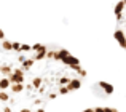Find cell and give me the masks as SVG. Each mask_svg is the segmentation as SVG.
I'll return each instance as SVG.
<instances>
[{
	"label": "cell",
	"mask_w": 126,
	"mask_h": 112,
	"mask_svg": "<svg viewBox=\"0 0 126 112\" xmlns=\"http://www.w3.org/2000/svg\"><path fill=\"white\" fill-rule=\"evenodd\" d=\"M19 51H22V53H27V51H31V45L21 43V50H19Z\"/></svg>",
	"instance_id": "19"
},
{
	"label": "cell",
	"mask_w": 126,
	"mask_h": 112,
	"mask_svg": "<svg viewBox=\"0 0 126 112\" xmlns=\"http://www.w3.org/2000/svg\"><path fill=\"white\" fill-rule=\"evenodd\" d=\"M11 50L13 51H19L21 50V43H19V42H11Z\"/></svg>",
	"instance_id": "18"
},
{
	"label": "cell",
	"mask_w": 126,
	"mask_h": 112,
	"mask_svg": "<svg viewBox=\"0 0 126 112\" xmlns=\"http://www.w3.org/2000/svg\"><path fill=\"white\" fill-rule=\"evenodd\" d=\"M70 82V78L67 77V75H62V77H59V80H58V85L59 87H67V83Z\"/></svg>",
	"instance_id": "14"
},
{
	"label": "cell",
	"mask_w": 126,
	"mask_h": 112,
	"mask_svg": "<svg viewBox=\"0 0 126 112\" xmlns=\"http://www.w3.org/2000/svg\"><path fill=\"white\" fill-rule=\"evenodd\" d=\"M125 27H126V19H125Z\"/></svg>",
	"instance_id": "31"
},
{
	"label": "cell",
	"mask_w": 126,
	"mask_h": 112,
	"mask_svg": "<svg viewBox=\"0 0 126 112\" xmlns=\"http://www.w3.org/2000/svg\"><path fill=\"white\" fill-rule=\"evenodd\" d=\"M19 112H31V109H21Z\"/></svg>",
	"instance_id": "29"
},
{
	"label": "cell",
	"mask_w": 126,
	"mask_h": 112,
	"mask_svg": "<svg viewBox=\"0 0 126 112\" xmlns=\"http://www.w3.org/2000/svg\"><path fill=\"white\" fill-rule=\"evenodd\" d=\"M94 112H104V107H93Z\"/></svg>",
	"instance_id": "24"
},
{
	"label": "cell",
	"mask_w": 126,
	"mask_h": 112,
	"mask_svg": "<svg viewBox=\"0 0 126 112\" xmlns=\"http://www.w3.org/2000/svg\"><path fill=\"white\" fill-rule=\"evenodd\" d=\"M58 98V93H49L48 94V99H56Z\"/></svg>",
	"instance_id": "23"
},
{
	"label": "cell",
	"mask_w": 126,
	"mask_h": 112,
	"mask_svg": "<svg viewBox=\"0 0 126 112\" xmlns=\"http://www.w3.org/2000/svg\"><path fill=\"white\" fill-rule=\"evenodd\" d=\"M125 11H126V5H125Z\"/></svg>",
	"instance_id": "33"
},
{
	"label": "cell",
	"mask_w": 126,
	"mask_h": 112,
	"mask_svg": "<svg viewBox=\"0 0 126 112\" xmlns=\"http://www.w3.org/2000/svg\"><path fill=\"white\" fill-rule=\"evenodd\" d=\"M61 62H62L64 66H69V67H74V66H78V64H80V59H78V58H75L74 55H70V56H67L65 59H62Z\"/></svg>",
	"instance_id": "3"
},
{
	"label": "cell",
	"mask_w": 126,
	"mask_h": 112,
	"mask_svg": "<svg viewBox=\"0 0 126 112\" xmlns=\"http://www.w3.org/2000/svg\"><path fill=\"white\" fill-rule=\"evenodd\" d=\"M24 88H26L24 83H13V85H10V90H11L13 93H22Z\"/></svg>",
	"instance_id": "9"
},
{
	"label": "cell",
	"mask_w": 126,
	"mask_h": 112,
	"mask_svg": "<svg viewBox=\"0 0 126 112\" xmlns=\"http://www.w3.org/2000/svg\"><path fill=\"white\" fill-rule=\"evenodd\" d=\"M11 72H13L11 64H2V66H0V74H2L3 77H6V78H8L10 75H11Z\"/></svg>",
	"instance_id": "6"
},
{
	"label": "cell",
	"mask_w": 126,
	"mask_h": 112,
	"mask_svg": "<svg viewBox=\"0 0 126 112\" xmlns=\"http://www.w3.org/2000/svg\"><path fill=\"white\" fill-rule=\"evenodd\" d=\"M2 48L6 51H11V42L10 40H2Z\"/></svg>",
	"instance_id": "15"
},
{
	"label": "cell",
	"mask_w": 126,
	"mask_h": 112,
	"mask_svg": "<svg viewBox=\"0 0 126 112\" xmlns=\"http://www.w3.org/2000/svg\"><path fill=\"white\" fill-rule=\"evenodd\" d=\"M2 112H11V107H5V109H3Z\"/></svg>",
	"instance_id": "28"
},
{
	"label": "cell",
	"mask_w": 126,
	"mask_h": 112,
	"mask_svg": "<svg viewBox=\"0 0 126 112\" xmlns=\"http://www.w3.org/2000/svg\"><path fill=\"white\" fill-rule=\"evenodd\" d=\"M0 101H3V103L10 101V94L6 93V91H0Z\"/></svg>",
	"instance_id": "17"
},
{
	"label": "cell",
	"mask_w": 126,
	"mask_h": 112,
	"mask_svg": "<svg viewBox=\"0 0 126 112\" xmlns=\"http://www.w3.org/2000/svg\"><path fill=\"white\" fill-rule=\"evenodd\" d=\"M0 112H2V111H0Z\"/></svg>",
	"instance_id": "34"
},
{
	"label": "cell",
	"mask_w": 126,
	"mask_h": 112,
	"mask_svg": "<svg viewBox=\"0 0 126 112\" xmlns=\"http://www.w3.org/2000/svg\"><path fill=\"white\" fill-rule=\"evenodd\" d=\"M81 87V80L80 78H70V82H69L67 83V90H69V93H70V91H75V90H78V88Z\"/></svg>",
	"instance_id": "4"
},
{
	"label": "cell",
	"mask_w": 126,
	"mask_h": 112,
	"mask_svg": "<svg viewBox=\"0 0 126 112\" xmlns=\"http://www.w3.org/2000/svg\"><path fill=\"white\" fill-rule=\"evenodd\" d=\"M42 83H43V78L42 77H34L32 78V88H35V90H38V88L42 87Z\"/></svg>",
	"instance_id": "12"
},
{
	"label": "cell",
	"mask_w": 126,
	"mask_h": 112,
	"mask_svg": "<svg viewBox=\"0 0 126 112\" xmlns=\"http://www.w3.org/2000/svg\"><path fill=\"white\" fill-rule=\"evenodd\" d=\"M37 112H45V109H42V107H40V109H37Z\"/></svg>",
	"instance_id": "30"
},
{
	"label": "cell",
	"mask_w": 126,
	"mask_h": 112,
	"mask_svg": "<svg viewBox=\"0 0 126 112\" xmlns=\"http://www.w3.org/2000/svg\"><path fill=\"white\" fill-rule=\"evenodd\" d=\"M54 56H56V51L49 50V51H46V56H45V58L46 59H54Z\"/></svg>",
	"instance_id": "20"
},
{
	"label": "cell",
	"mask_w": 126,
	"mask_h": 112,
	"mask_svg": "<svg viewBox=\"0 0 126 112\" xmlns=\"http://www.w3.org/2000/svg\"><path fill=\"white\" fill-rule=\"evenodd\" d=\"M104 112H118V111L113 109V107H104Z\"/></svg>",
	"instance_id": "22"
},
{
	"label": "cell",
	"mask_w": 126,
	"mask_h": 112,
	"mask_svg": "<svg viewBox=\"0 0 126 112\" xmlns=\"http://www.w3.org/2000/svg\"><path fill=\"white\" fill-rule=\"evenodd\" d=\"M34 59H32V58H26L24 59V62H22V71H29V69H32V66H34Z\"/></svg>",
	"instance_id": "11"
},
{
	"label": "cell",
	"mask_w": 126,
	"mask_h": 112,
	"mask_svg": "<svg viewBox=\"0 0 126 112\" xmlns=\"http://www.w3.org/2000/svg\"><path fill=\"white\" fill-rule=\"evenodd\" d=\"M8 88H10V82H8L6 77H3L2 80H0V91H6Z\"/></svg>",
	"instance_id": "13"
},
{
	"label": "cell",
	"mask_w": 126,
	"mask_h": 112,
	"mask_svg": "<svg viewBox=\"0 0 126 112\" xmlns=\"http://www.w3.org/2000/svg\"><path fill=\"white\" fill-rule=\"evenodd\" d=\"M24 59H26V56L22 55V56H19V58H18V61H19V62H24Z\"/></svg>",
	"instance_id": "26"
},
{
	"label": "cell",
	"mask_w": 126,
	"mask_h": 112,
	"mask_svg": "<svg viewBox=\"0 0 126 112\" xmlns=\"http://www.w3.org/2000/svg\"><path fill=\"white\" fill-rule=\"evenodd\" d=\"M81 112H94V111H93V107H86V109L81 111Z\"/></svg>",
	"instance_id": "27"
},
{
	"label": "cell",
	"mask_w": 126,
	"mask_h": 112,
	"mask_svg": "<svg viewBox=\"0 0 126 112\" xmlns=\"http://www.w3.org/2000/svg\"><path fill=\"white\" fill-rule=\"evenodd\" d=\"M42 48H43L42 43H34V45H31V51H34V53H38Z\"/></svg>",
	"instance_id": "16"
},
{
	"label": "cell",
	"mask_w": 126,
	"mask_h": 112,
	"mask_svg": "<svg viewBox=\"0 0 126 112\" xmlns=\"http://www.w3.org/2000/svg\"><path fill=\"white\" fill-rule=\"evenodd\" d=\"M67 93H69L67 87H59V93L58 94H67Z\"/></svg>",
	"instance_id": "21"
},
{
	"label": "cell",
	"mask_w": 126,
	"mask_h": 112,
	"mask_svg": "<svg viewBox=\"0 0 126 112\" xmlns=\"http://www.w3.org/2000/svg\"><path fill=\"white\" fill-rule=\"evenodd\" d=\"M24 71L22 69H13V72H11V75L8 77V82H10V85H13V83H24Z\"/></svg>",
	"instance_id": "1"
},
{
	"label": "cell",
	"mask_w": 126,
	"mask_h": 112,
	"mask_svg": "<svg viewBox=\"0 0 126 112\" xmlns=\"http://www.w3.org/2000/svg\"><path fill=\"white\" fill-rule=\"evenodd\" d=\"M67 56H70V51H69V50H65V48H61L59 51H56L54 59H56V61H62V59H65Z\"/></svg>",
	"instance_id": "7"
},
{
	"label": "cell",
	"mask_w": 126,
	"mask_h": 112,
	"mask_svg": "<svg viewBox=\"0 0 126 112\" xmlns=\"http://www.w3.org/2000/svg\"><path fill=\"white\" fill-rule=\"evenodd\" d=\"M0 66H2V64H0Z\"/></svg>",
	"instance_id": "35"
},
{
	"label": "cell",
	"mask_w": 126,
	"mask_h": 112,
	"mask_svg": "<svg viewBox=\"0 0 126 112\" xmlns=\"http://www.w3.org/2000/svg\"><path fill=\"white\" fill-rule=\"evenodd\" d=\"M121 2H125V3H126V0H121Z\"/></svg>",
	"instance_id": "32"
},
{
	"label": "cell",
	"mask_w": 126,
	"mask_h": 112,
	"mask_svg": "<svg viewBox=\"0 0 126 112\" xmlns=\"http://www.w3.org/2000/svg\"><path fill=\"white\" fill-rule=\"evenodd\" d=\"M2 40H5V32L0 29V42H2Z\"/></svg>",
	"instance_id": "25"
},
{
	"label": "cell",
	"mask_w": 126,
	"mask_h": 112,
	"mask_svg": "<svg viewBox=\"0 0 126 112\" xmlns=\"http://www.w3.org/2000/svg\"><path fill=\"white\" fill-rule=\"evenodd\" d=\"M46 51H48V50H46V47L43 45V48H42L40 51H38V53H35L32 59H34V61H42V59H45V56H46Z\"/></svg>",
	"instance_id": "8"
},
{
	"label": "cell",
	"mask_w": 126,
	"mask_h": 112,
	"mask_svg": "<svg viewBox=\"0 0 126 112\" xmlns=\"http://www.w3.org/2000/svg\"><path fill=\"white\" fill-rule=\"evenodd\" d=\"M99 87H101L102 90H104V93H105V94H112V93L115 91L113 85H112V83H107V82H104V80L99 82Z\"/></svg>",
	"instance_id": "5"
},
{
	"label": "cell",
	"mask_w": 126,
	"mask_h": 112,
	"mask_svg": "<svg viewBox=\"0 0 126 112\" xmlns=\"http://www.w3.org/2000/svg\"><path fill=\"white\" fill-rule=\"evenodd\" d=\"M125 5H126V3H125V2H121V0L117 3V5H115V10H113V11H115V16L123 15V11H125Z\"/></svg>",
	"instance_id": "10"
},
{
	"label": "cell",
	"mask_w": 126,
	"mask_h": 112,
	"mask_svg": "<svg viewBox=\"0 0 126 112\" xmlns=\"http://www.w3.org/2000/svg\"><path fill=\"white\" fill-rule=\"evenodd\" d=\"M113 37H115V40H117L118 43H120V47L126 50V35H125V31H123V29L118 27L117 31L113 32Z\"/></svg>",
	"instance_id": "2"
}]
</instances>
